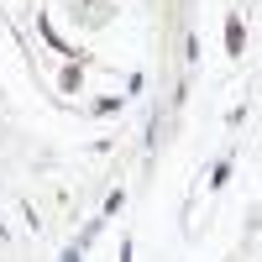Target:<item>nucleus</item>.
<instances>
[{
  "label": "nucleus",
  "mask_w": 262,
  "mask_h": 262,
  "mask_svg": "<svg viewBox=\"0 0 262 262\" xmlns=\"http://www.w3.org/2000/svg\"><path fill=\"white\" fill-rule=\"evenodd\" d=\"M63 262H79V247H74V252H69V257H63Z\"/></svg>",
  "instance_id": "obj_1"
}]
</instances>
